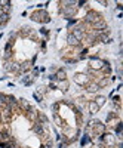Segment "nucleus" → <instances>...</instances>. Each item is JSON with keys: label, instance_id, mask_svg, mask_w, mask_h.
Here are the masks:
<instances>
[{"label": "nucleus", "instance_id": "obj_1", "mask_svg": "<svg viewBox=\"0 0 123 148\" xmlns=\"http://www.w3.org/2000/svg\"><path fill=\"white\" fill-rule=\"evenodd\" d=\"M31 19L36 21V22H42V24H47L51 22V16L46 10H39V12H34L31 15Z\"/></svg>", "mask_w": 123, "mask_h": 148}, {"label": "nucleus", "instance_id": "obj_2", "mask_svg": "<svg viewBox=\"0 0 123 148\" xmlns=\"http://www.w3.org/2000/svg\"><path fill=\"white\" fill-rule=\"evenodd\" d=\"M102 19V15L101 14H98V12H95V10H89L88 14L85 15V22L86 24H95V22H98V21H101Z\"/></svg>", "mask_w": 123, "mask_h": 148}, {"label": "nucleus", "instance_id": "obj_3", "mask_svg": "<svg viewBox=\"0 0 123 148\" xmlns=\"http://www.w3.org/2000/svg\"><path fill=\"white\" fill-rule=\"evenodd\" d=\"M74 82L79 86H86L89 83V77H88V74H85V73H77V74H74Z\"/></svg>", "mask_w": 123, "mask_h": 148}, {"label": "nucleus", "instance_id": "obj_4", "mask_svg": "<svg viewBox=\"0 0 123 148\" xmlns=\"http://www.w3.org/2000/svg\"><path fill=\"white\" fill-rule=\"evenodd\" d=\"M77 12V6H67V8H63L61 9V14L65 16V19H70L76 15Z\"/></svg>", "mask_w": 123, "mask_h": 148}, {"label": "nucleus", "instance_id": "obj_5", "mask_svg": "<svg viewBox=\"0 0 123 148\" xmlns=\"http://www.w3.org/2000/svg\"><path fill=\"white\" fill-rule=\"evenodd\" d=\"M102 64H104V61L100 59L98 56H91V70H101L102 68Z\"/></svg>", "mask_w": 123, "mask_h": 148}, {"label": "nucleus", "instance_id": "obj_6", "mask_svg": "<svg viewBox=\"0 0 123 148\" xmlns=\"http://www.w3.org/2000/svg\"><path fill=\"white\" fill-rule=\"evenodd\" d=\"M71 34L74 36L79 42H82V40L85 39V36H86V34H85V28H83V27H76V28H73Z\"/></svg>", "mask_w": 123, "mask_h": 148}, {"label": "nucleus", "instance_id": "obj_7", "mask_svg": "<svg viewBox=\"0 0 123 148\" xmlns=\"http://www.w3.org/2000/svg\"><path fill=\"white\" fill-rule=\"evenodd\" d=\"M5 105H8V107H10L12 110H14L15 107H18L16 98H15V96H12V95H6V96H5Z\"/></svg>", "mask_w": 123, "mask_h": 148}, {"label": "nucleus", "instance_id": "obj_8", "mask_svg": "<svg viewBox=\"0 0 123 148\" xmlns=\"http://www.w3.org/2000/svg\"><path fill=\"white\" fill-rule=\"evenodd\" d=\"M37 117H39V111L36 110V108H33V107H30L27 110V119L34 123V121H37Z\"/></svg>", "mask_w": 123, "mask_h": 148}, {"label": "nucleus", "instance_id": "obj_9", "mask_svg": "<svg viewBox=\"0 0 123 148\" xmlns=\"http://www.w3.org/2000/svg\"><path fill=\"white\" fill-rule=\"evenodd\" d=\"M92 28H93L95 31H105V30L108 28V25H107V22H105L104 19H101V21L92 24Z\"/></svg>", "mask_w": 123, "mask_h": 148}, {"label": "nucleus", "instance_id": "obj_10", "mask_svg": "<svg viewBox=\"0 0 123 148\" xmlns=\"http://www.w3.org/2000/svg\"><path fill=\"white\" fill-rule=\"evenodd\" d=\"M12 111H14V110H12L10 107L3 105V107H2V113H0V116H2L5 120H9V119L12 117Z\"/></svg>", "mask_w": 123, "mask_h": 148}, {"label": "nucleus", "instance_id": "obj_11", "mask_svg": "<svg viewBox=\"0 0 123 148\" xmlns=\"http://www.w3.org/2000/svg\"><path fill=\"white\" fill-rule=\"evenodd\" d=\"M67 45H68V46H73V47H79L82 43H80V42L76 39V37L70 33V34L67 36Z\"/></svg>", "mask_w": 123, "mask_h": 148}, {"label": "nucleus", "instance_id": "obj_12", "mask_svg": "<svg viewBox=\"0 0 123 148\" xmlns=\"http://www.w3.org/2000/svg\"><path fill=\"white\" fill-rule=\"evenodd\" d=\"M85 88H86V90L91 92V93H95V92L100 90V86H98V83H96V82H89L88 84L85 86Z\"/></svg>", "mask_w": 123, "mask_h": 148}, {"label": "nucleus", "instance_id": "obj_13", "mask_svg": "<svg viewBox=\"0 0 123 148\" xmlns=\"http://www.w3.org/2000/svg\"><path fill=\"white\" fill-rule=\"evenodd\" d=\"M93 127H95V133H98V135H104L105 133V125L101 123V121H96Z\"/></svg>", "mask_w": 123, "mask_h": 148}, {"label": "nucleus", "instance_id": "obj_14", "mask_svg": "<svg viewBox=\"0 0 123 148\" xmlns=\"http://www.w3.org/2000/svg\"><path fill=\"white\" fill-rule=\"evenodd\" d=\"M113 80H114L113 77H102L100 82H96V83H98V86H100V89H101V88H105V86H108Z\"/></svg>", "mask_w": 123, "mask_h": 148}, {"label": "nucleus", "instance_id": "obj_15", "mask_svg": "<svg viewBox=\"0 0 123 148\" xmlns=\"http://www.w3.org/2000/svg\"><path fill=\"white\" fill-rule=\"evenodd\" d=\"M33 132L37 133V135H43V133H45V129H43V126L40 125L39 121H34V125H33Z\"/></svg>", "mask_w": 123, "mask_h": 148}, {"label": "nucleus", "instance_id": "obj_16", "mask_svg": "<svg viewBox=\"0 0 123 148\" xmlns=\"http://www.w3.org/2000/svg\"><path fill=\"white\" fill-rule=\"evenodd\" d=\"M83 40L86 42V46H88V47H91V46H93V45L96 43V40H95V37L92 36V33L88 34V36H85V39H83Z\"/></svg>", "mask_w": 123, "mask_h": 148}, {"label": "nucleus", "instance_id": "obj_17", "mask_svg": "<svg viewBox=\"0 0 123 148\" xmlns=\"http://www.w3.org/2000/svg\"><path fill=\"white\" fill-rule=\"evenodd\" d=\"M88 108H89V114H96L98 111H100V108H98V105L95 104V101H89Z\"/></svg>", "mask_w": 123, "mask_h": 148}, {"label": "nucleus", "instance_id": "obj_18", "mask_svg": "<svg viewBox=\"0 0 123 148\" xmlns=\"http://www.w3.org/2000/svg\"><path fill=\"white\" fill-rule=\"evenodd\" d=\"M105 102H107V98H105V96H102V95H98V96L95 98V104L98 105V108L104 107V105H105Z\"/></svg>", "mask_w": 123, "mask_h": 148}, {"label": "nucleus", "instance_id": "obj_19", "mask_svg": "<svg viewBox=\"0 0 123 148\" xmlns=\"http://www.w3.org/2000/svg\"><path fill=\"white\" fill-rule=\"evenodd\" d=\"M55 77H56L58 82H61V80H67V73H65V70H64V68L58 70L56 74H55Z\"/></svg>", "mask_w": 123, "mask_h": 148}, {"label": "nucleus", "instance_id": "obj_20", "mask_svg": "<svg viewBox=\"0 0 123 148\" xmlns=\"http://www.w3.org/2000/svg\"><path fill=\"white\" fill-rule=\"evenodd\" d=\"M9 18H10V15L9 14H3L2 10H0V25H6V24L9 22Z\"/></svg>", "mask_w": 123, "mask_h": 148}, {"label": "nucleus", "instance_id": "obj_21", "mask_svg": "<svg viewBox=\"0 0 123 148\" xmlns=\"http://www.w3.org/2000/svg\"><path fill=\"white\" fill-rule=\"evenodd\" d=\"M58 88L63 90V92H67L68 90V88H70V83H68V80H61V82H58Z\"/></svg>", "mask_w": 123, "mask_h": 148}, {"label": "nucleus", "instance_id": "obj_22", "mask_svg": "<svg viewBox=\"0 0 123 148\" xmlns=\"http://www.w3.org/2000/svg\"><path fill=\"white\" fill-rule=\"evenodd\" d=\"M30 68H31V62L25 61V62H22L19 65V73H27V71H30Z\"/></svg>", "mask_w": 123, "mask_h": 148}, {"label": "nucleus", "instance_id": "obj_23", "mask_svg": "<svg viewBox=\"0 0 123 148\" xmlns=\"http://www.w3.org/2000/svg\"><path fill=\"white\" fill-rule=\"evenodd\" d=\"M18 104L21 105V108H22L24 111H27V110H28V108L31 107V105L28 104V101L25 99V98H21V99H18Z\"/></svg>", "mask_w": 123, "mask_h": 148}, {"label": "nucleus", "instance_id": "obj_24", "mask_svg": "<svg viewBox=\"0 0 123 148\" xmlns=\"http://www.w3.org/2000/svg\"><path fill=\"white\" fill-rule=\"evenodd\" d=\"M101 71L104 73V74H111V65H110L107 61H104V64H102V68H101Z\"/></svg>", "mask_w": 123, "mask_h": 148}, {"label": "nucleus", "instance_id": "obj_25", "mask_svg": "<svg viewBox=\"0 0 123 148\" xmlns=\"http://www.w3.org/2000/svg\"><path fill=\"white\" fill-rule=\"evenodd\" d=\"M59 5H63V8H67V6H76V2H73V0H64V2H59Z\"/></svg>", "mask_w": 123, "mask_h": 148}, {"label": "nucleus", "instance_id": "obj_26", "mask_svg": "<svg viewBox=\"0 0 123 148\" xmlns=\"http://www.w3.org/2000/svg\"><path fill=\"white\" fill-rule=\"evenodd\" d=\"M3 70H5V71H10V70H12V61H5Z\"/></svg>", "mask_w": 123, "mask_h": 148}, {"label": "nucleus", "instance_id": "obj_27", "mask_svg": "<svg viewBox=\"0 0 123 148\" xmlns=\"http://www.w3.org/2000/svg\"><path fill=\"white\" fill-rule=\"evenodd\" d=\"M19 65L18 62H15V61H12V70L10 71H14V73H19Z\"/></svg>", "mask_w": 123, "mask_h": 148}, {"label": "nucleus", "instance_id": "obj_28", "mask_svg": "<svg viewBox=\"0 0 123 148\" xmlns=\"http://www.w3.org/2000/svg\"><path fill=\"white\" fill-rule=\"evenodd\" d=\"M54 120H55V123H56V125H58V126H64V125H63V120H61V119H59V116H58L56 113L54 114Z\"/></svg>", "mask_w": 123, "mask_h": 148}, {"label": "nucleus", "instance_id": "obj_29", "mask_svg": "<svg viewBox=\"0 0 123 148\" xmlns=\"http://www.w3.org/2000/svg\"><path fill=\"white\" fill-rule=\"evenodd\" d=\"M88 142H91V138L88 136V135H85V136L82 138V142H80V144H82V145H85V144H88Z\"/></svg>", "mask_w": 123, "mask_h": 148}, {"label": "nucleus", "instance_id": "obj_30", "mask_svg": "<svg viewBox=\"0 0 123 148\" xmlns=\"http://www.w3.org/2000/svg\"><path fill=\"white\" fill-rule=\"evenodd\" d=\"M10 58H12V52H5L3 53V59L5 61H10Z\"/></svg>", "mask_w": 123, "mask_h": 148}, {"label": "nucleus", "instance_id": "obj_31", "mask_svg": "<svg viewBox=\"0 0 123 148\" xmlns=\"http://www.w3.org/2000/svg\"><path fill=\"white\" fill-rule=\"evenodd\" d=\"M33 96H34V99L37 101V102H42V95H39L37 92H34V95H33Z\"/></svg>", "mask_w": 123, "mask_h": 148}, {"label": "nucleus", "instance_id": "obj_32", "mask_svg": "<svg viewBox=\"0 0 123 148\" xmlns=\"http://www.w3.org/2000/svg\"><path fill=\"white\" fill-rule=\"evenodd\" d=\"M58 108H59V104H58V102H55V104L52 105V110H54L55 113H56V111H58Z\"/></svg>", "mask_w": 123, "mask_h": 148}, {"label": "nucleus", "instance_id": "obj_33", "mask_svg": "<svg viewBox=\"0 0 123 148\" xmlns=\"http://www.w3.org/2000/svg\"><path fill=\"white\" fill-rule=\"evenodd\" d=\"M111 119H114V114H113V113H110V114L107 116V121H110Z\"/></svg>", "mask_w": 123, "mask_h": 148}, {"label": "nucleus", "instance_id": "obj_34", "mask_svg": "<svg viewBox=\"0 0 123 148\" xmlns=\"http://www.w3.org/2000/svg\"><path fill=\"white\" fill-rule=\"evenodd\" d=\"M100 5H102V6H107V5H108V2H105V0H100Z\"/></svg>", "mask_w": 123, "mask_h": 148}, {"label": "nucleus", "instance_id": "obj_35", "mask_svg": "<svg viewBox=\"0 0 123 148\" xmlns=\"http://www.w3.org/2000/svg\"><path fill=\"white\" fill-rule=\"evenodd\" d=\"M47 79H49V80H56V77H55V74H51V76H49Z\"/></svg>", "mask_w": 123, "mask_h": 148}, {"label": "nucleus", "instance_id": "obj_36", "mask_svg": "<svg viewBox=\"0 0 123 148\" xmlns=\"http://www.w3.org/2000/svg\"><path fill=\"white\" fill-rule=\"evenodd\" d=\"M33 74H34V76H37V74H39V68H34V71H33Z\"/></svg>", "mask_w": 123, "mask_h": 148}, {"label": "nucleus", "instance_id": "obj_37", "mask_svg": "<svg viewBox=\"0 0 123 148\" xmlns=\"http://www.w3.org/2000/svg\"><path fill=\"white\" fill-rule=\"evenodd\" d=\"M49 89H56V86H55V84H52V83H51V84H49Z\"/></svg>", "mask_w": 123, "mask_h": 148}, {"label": "nucleus", "instance_id": "obj_38", "mask_svg": "<svg viewBox=\"0 0 123 148\" xmlns=\"http://www.w3.org/2000/svg\"><path fill=\"white\" fill-rule=\"evenodd\" d=\"M40 33H43V34H47V30H46V28H42V30H40Z\"/></svg>", "mask_w": 123, "mask_h": 148}, {"label": "nucleus", "instance_id": "obj_39", "mask_svg": "<svg viewBox=\"0 0 123 148\" xmlns=\"http://www.w3.org/2000/svg\"><path fill=\"white\" fill-rule=\"evenodd\" d=\"M42 148H49V147H47V145H43V147H42Z\"/></svg>", "mask_w": 123, "mask_h": 148}, {"label": "nucleus", "instance_id": "obj_40", "mask_svg": "<svg viewBox=\"0 0 123 148\" xmlns=\"http://www.w3.org/2000/svg\"><path fill=\"white\" fill-rule=\"evenodd\" d=\"M0 10H2V3H0Z\"/></svg>", "mask_w": 123, "mask_h": 148}]
</instances>
